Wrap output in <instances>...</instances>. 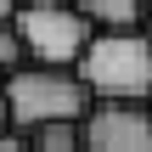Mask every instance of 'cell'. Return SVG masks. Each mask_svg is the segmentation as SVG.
<instances>
[{"instance_id": "6da1fadb", "label": "cell", "mask_w": 152, "mask_h": 152, "mask_svg": "<svg viewBox=\"0 0 152 152\" xmlns=\"http://www.w3.org/2000/svg\"><path fill=\"white\" fill-rule=\"evenodd\" d=\"M96 102H147L152 96V28H96L73 62Z\"/></svg>"}, {"instance_id": "7a4b0ae2", "label": "cell", "mask_w": 152, "mask_h": 152, "mask_svg": "<svg viewBox=\"0 0 152 152\" xmlns=\"http://www.w3.org/2000/svg\"><path fill=\"white\" fill-rule=\"evenodd\" d=\"M90 85L79 79V68H56V62H23L6 73V113L17 130H39L51 118H85L90 113Z\"/></svg>"}, {"instance_id": "3957f363", "label": "cell", "mask_w": 152, "mask_h": 152, "mask_svg": "<svg viewBox=\"0 0 152 152\" xmlns=\"http://www.w3.org/2000/svg\"><path fill=\"white\" fill-rule=\"evenodd\" d=\"M17 34L28 45V62H56V68H73L96 34V23L73 6V0H23L17 11Z\"/></svg>"}, {"instance_id": "277c9868", "label": "cell", "mask_w": 152, "mask_h": 152, "mask_svg": "<svg viewBox=\"0 0 152 152\" xmlns=\"http://www.w3.org/2000/svg\"><path fill=\"white\" fill-rule=\"evenodd\" d=\"M85 152H152V107L147 102H90Z\"/></svg>"}, {"instance_id": "5b68a950", "label": "cell", "mask_w": 152, "mask_h": 152, "mask_svg": "<svg viewBox=\"0 0 152 152\" xmlns=\"http://www.w3.org/2000/svg\"><path fill=\"white\" fill-rule=\"evenodd\" d=\"M96 28H141V23H152L147 0H73Z\"/></svg>"}, {"instance_id": "8992f818", "label": "cell", "mask_w": 152, "mask_h": 152, "mask_svg": "<svg viewBox=\"0 0 152 152\" xmlns=\"http://www.w3.org/2000/svg\"><path fill=\"white\" fill-rule=\"evenodd\" d=\"M34 135V152H85V118H51Z\"/></svg>"}, {"instance_id": "52a82bcc", "label": "cell", "mask_w": 152, "mask_h": 152, "mask_svg": "<svg viewBox=\"0 0 152 152\" xmlns=\"http://www.w3.org/2000/svg\"><path fill=\"white\" fill-rule=\"evenodd\" d=\"M28 62V45H23V34H17V17H0V73H11V68H23Z\"/></svg>"}, {"instance_id": "ba28073f", "label": "cell", "mask_w": 152, "mask_h": 152, "mask_svg": "<svg viewBox=\"0 0 152 152\" xmlns=\"http://www.w3.org/2000/svg\"><path fill=\"white\" fill-rule=\"evenodd\" d=\"M0 152H34V135L17 130V124H6V130H0Z\"/></svg>"}, {"instance_id": "9c48e42d", "label": "cell", "mask_w": 152, "mask_h": 152, "mask_svg": "<svg viewBox=\"0 0 152 152\" xmlns=\"http://www.w3.org/2000/svg\"><path fill=\"white\" fill-rule=\"evenodd\" d=\"M11 124V113H6V73H0V130Z\"/></svg>"}, {"instance_id": "30bf717a", "label": "cell", "mask_w": 152, "mask_h": 152, "mask_svg": "<svg viewBox=\"0 0 152 152\" xmlns=\"http://www.w3.org/2000/svg\"><path fill=\"white\" fill-rule=\"evenodd\" d=\"M17 6H23V0H0V17H11V11H17Z\"/></svg>"}, {"instance_id": "8fae6325", "label": "cell", "mask_w": 152, "mask_h": 152, "mask_svg": "<svg viewBox=\"0 0 152 152\" xmlns=\"http://www.w3.org/2000/svg\"><path fill=\"white\" fill-rule=\"evenodd\" d=\"M147 107H152V96H147Z\"/></svg>"}, {"instance_id": "7c38bea8", "label": "cell", "mask_w": 152, "mask_h": 152, "mask_svg": "<svg viewBox=\"0 0 152 152\" xmlns=\"http://www.w3.org/2000/svg\"><path fill=\"white\" fill-rule=\"evenodd\" d=\"M147 11H152V0H147Z\"/></svg>"}]
</instances>
